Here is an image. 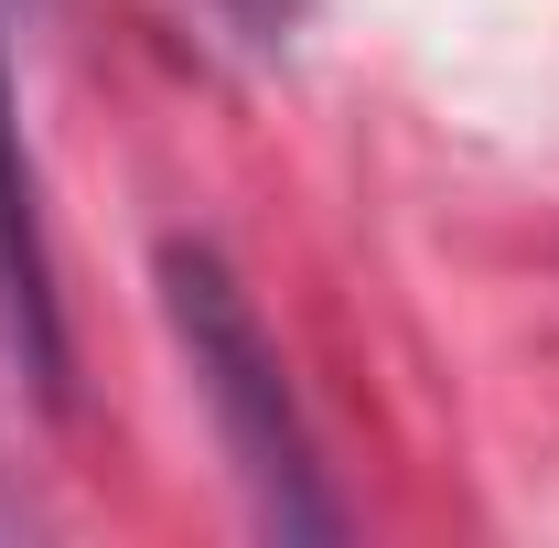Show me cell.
Segmentation results:
<instances>
[{"label":"cell","mask_w":559,"mask_h":548,"mask_svg":"<svg viewBox=\"0 0 559 548\" xmlns=\"http://www.w3.org/2000/svg\"><path fill=\"white\" fill-rule=\"evenodd\" d=\"M0 334L22 355L33 398H66V290H55V248H44V194H33V151L11 119V75H0Z\"/></svg>","instance_id":"cell-2"},{"label":"cell","mask_w":559,"mask_h":548,"mask_svg":"<svg viewBox=\"0 0 559 548\" xmlns=\"http://www.w3.org/2000/svg\"><path fill=\"white\" fill-rule=\"evenodd\" d=\"M162 312H173V344L194 366V398H205L226 463L248 484V505L270 516L280 538H334L345 505L323 495V463H312V430L290 409V366H280L259 301L237 290V270L215 248H162Z\"/></svg>","instance_id":"cell-1"}]
</instances>
